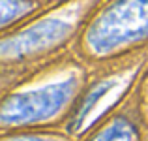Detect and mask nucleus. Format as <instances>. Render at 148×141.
<instances>
[{
  "mask_svg": "<svg viewBox=\"0 0 148 141\" xmlns=\"http://www.w3.org/2000/svg\"><path fill=\"white\" fill-rule=\"evenodd\" d=\"M30 8V2L26 0H2V23L8 25L13 17L25 13Z\"/></svg>",
  "mask_w": 148,
  "mask_h": 141,
  "instance_id": "nucleus-6",
  "label": "nucleus"
},
{
  "mask_svg": "<svg viewBox=\"0 0 148 141\" xmlns=\"http://www.w3.org/2000/svg\"><path fill=\"white\" fill-rule=\"evenodd\" d=\"M92 141H137V132L126 119H116Z\"/></svg>",
  "mask_w": 148,
  "mask_h": 141,
  "instance_id": "nucleus-5",
  "label": "nucleus"
},
{
  "mask_svg": "<svg viewBox=\"0 0 148 141\" xmlns=\"http://www.w3.org/2000/svg\"><path fill=\"white\" fill-rule=\"evenodd\" d=\"M69 25L62 21H47V23H40L38 26L23 32L21 36L8 40L2 45L4 57H21V55H28L34 51L45 49V47L56 44L58 40L68 34Z\"/></svg>",
  "mask_w": 148,
  "mask_h": 141,
  "instance_id": "nucleus-3",
  "label": "nucleus"
},
{
  "mask_svg": "<svg viewBox=\"0 0 148 141\" xmlns=\"http://www.w3.org/2000/svg\"><path fill=\"white\" fill-rule=\"evenodd\" d=\"M148 34V0H120L88 30V45L96 53L139 40Z\"/></svg>",
  "mask_w": 148,
  "mask_h": 141,
  "instance_id": "nucleus-1",
  "label": "nucleus"
},
{
  "mask_svg": "<svg viewBox=\"0 0 148 141\" xmlns=\"http://www.w3.org/2000/svg\"><path fill=\"white\" fill-rule=\"evenodd\" d=\"M75 81L69 79L64 83H54L34 92H25L11 96L2 107L4 124L34 122V120L53 117L73 94Z\"/></svg>",
  "mask_w": 148,
  "mask_h": 141,
  "instance_id": "nucleus-2",
  "label": "nucleus"
},
{
  "mask_svg": "<svg viewBox=\"0 0 148 141\" xmlns=\"http://www.w3.org/2000/svg\"><path fill=\"white\" fill-rule=\"evenodd\" d=\"M112 87H114V81H105V83H99V85H96V87L79 102V105H77L75 111H73L71 122H69V128H71L73 132L79 130V128L83 126V122L86 120L88 113H90L92 109L96 107V104H98V102H99L109 91H111Z\"/></svg>",
  "mask_w": 148,
  "mask_h": 141,
  "instance_id": "nucleus-4",
  "label": "nucleus"
},
{
  "mask_svg": "<svg viewBox=\"0 0 148 141\" xmlns=\"http://www.w3.org/2000/svg\"><path fill=\"white\" fill-rule=\"evenodd\" d=\"M8 141H64V139H58V138H36V135H26V138H13V139H8Z\"/></svg>",
  "mask_w": 148,
  "mask_h": 141,
  "instance_id": "nucleus-7",
  "label": "nucleus"
}]
</instances>
